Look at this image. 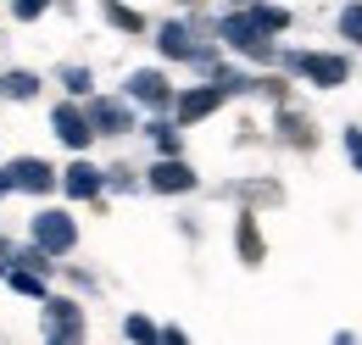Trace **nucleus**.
<instances>
[{"mask_svg":"<svg viewBox=\"0 0 362 345\" xmlns=\"http://www.w3.org/2000/svg\"><path fill=\"white\" fill-rule=\"evenodd\" d=\"M284 62H290V73H307V78H313V84H323V89H340L346 78H351L346 56H317V50H290Z\"/></svg>","mask_w":362,"mask_h":345,"instance_id":"f257e3e1","label":"nucleus"},{"mask_svg":"<svg viewBox=\"0 0 362 345\" xmlns=\"http://www.w3.org/2000/svg\"><path fill=\"white\" fill-rule=\"evenodd\" d=\"M218 34H223V40L234 45V50H245V56H257V62H268V56H273L268 34H262V28H257V23L245 17V11H234V17H223V23H218Z\"/></svg>","mask_w":362,"mask_h":345,"instance_id":"f03ea898","label":"nucleus"},{"mask_svg":"<svg viewBox=\"0 0 362 345\" xmlns=\"http://www.w3.org/2000/svg\"><path fill=\"white\" fill-rule=\"evenodd\" d=\"M73 240H78V228H73V217H67V212H40V217H34V245H45L50 257H67Z\"/></svg>","mask_w":362,"mask_h":345,"instance_id":"7ed1b4c3","label":"nucleus"},{"mask_svg":"<svg viewBox=\"0 0 362 345\" xmlns=\"http://www.w3.org/2000/svg\"><path fill=\"white\" fill-rule=\"evenodd\" d=\"M6 178H11V189H28V195H45V189H56V172H50V162H40V156L11 162V168H6Z\"/></svg>","mask_w":362,"mask_h":345,"instance_id":"20e7f679","label":"nucleus"},{"mask_svg":"<svg viewBox=\"0 0 362 345\" xmlns=\"http://www.w3.org/2000/svg\"><path fill=\"white\" fill-rule=\"evenodd\" d=\"M151 189H162V195H184V189H195V172L184 168L179 156H162V162L151 168Z\"/></svg>","mask_w":362,"mask_h":345,"instance_id":"39448f33","label":"nucleus"},{"mask_svg":"<svg viewBox=\"0 0 362 345\" xmlns=\"http://www.w3.org/2000/svg\"><path fill=\"white\" fill-rule=\"evenodd\" d=\"M223 84H206V89H189V95H179V123H201L206 112H218L223 106Z\"/></svg>","mask_w":362,"mask_h":345,"instance_id":"423d86ee","label":"nucleus"},{"mask_svg":"<svg viewBox=\"0 0 362 345\" xmlns=\"http://www.w3.org/2000/svg\"><path fill=\"white\" fill-rule=\"evenodd\" d=\"M50 129H56V139H62V145H73V151H78V145H90V117H84V112H73V106H56V117H50Z\"/></svg>","mask_w":362,"mask_h":345,"instance_id":"0eeeda50","label":"nucleus"},{"mask_svg":"<svg viewBox=\"0 0 362 345\" xmlns=\"http://www.w3.org/2000/svg\"><path fill=\"white\" fill-rule=\"evenodd\" d=\"M90 129L95 134H129V129H134V117H129L123 100H95V106H90Z\"/></svg>","mask_w":362,"mask_h":345,"instance_id":"6e6552de","label":"nucleus"},{"mask_svg":"<svg viewBox=\"0 0 362 345\" xmlns=\"http://www.w3.org/2000/svg\"><path fill=\"white\" fill-rule=\"evenodd\" d=\"M129 95H134V100H145V106H168V100H173V89H168V78H162L156 67L134 73V78H129Z\"/></svg>","mask_w":362,"mask_h":345,"instance_id":"1a4fd4ad","label":"nucleus"},{"mask_svg":"<svg viewBox=\"0 0 362 345\" xmlns=\"http://www.w3.org/2000/svg\"><path fill=\"white\" fill-rule=\"evenodd\" d=\"M100 184H106V178H100V168H90V162L67 168V195H73V201H95V195H100Z\"/></svg>","mask_w":362,"mask_h":345,"instance_id":"9d476101","label":"nucleus"},{"mask_svg":"<svg viewBox=\"0 0 362 345\" xmlns=\"http://www.w3.org/2000/svg\"><path fill=\"white\" fill-rule=\"evenodd\" d=\"M234 245H240L245 267H257V262H262V234H257V217H251V212L234 223Z\"/></svg>","mask_w":362,"mask_h":345,"instance_id":"9b49d317","label":"nucleus"},{"mask_svg":"<svg viewBox=\"0 0 362 345\" xmlns=\"http://www.w3.org/2000/svg\"><path fill=\"white\" fill-rule=\"evenodd\" d=\"M50 334H56V340H62V334H67V340L84 334V317H78L73 301H50Z\"/></svg>","mask_w":362,"mask_h":345,"instance_id":"f8f14e48","label":"nucleus"},{"mask_svg":"<svg viewBox=\"0 0 362 345\" xmlns=\"http://www.w3.org/2000/svg\"><path fill=\"white\" fill-rule=\"evenodd\" d=\"M162 50H168L173 62H189V56H195V45H189V28H184V23H168V28H162Z\"/></svg>","mask_w":362,"mask_h":345,"instance_id":"ddd939ff","label":"nucleus"},{"mask_svg":"<svg viewBox=\"0 0 362 345\" xmlns=\"http://www.w3.org/2000/svg\"><path fill=\"white\" fill-rule=\"evenodd\" d=\"M245 17H251L262 34H279V28H290V11H279V6H245Z\"/></svg>","mask_w":362,"mask_h":345,"instance_id":"4468645a","label":"nucleus"},{"mask_svg":"<svg viewBox=\"0 0 362 345\" xmlns=\"http://www.w3.org/2000/svg\"><path fill=\"white\" fill-rule=\"evenodd\" d=\"M0 89H6L11 100H34V95H40V78H34V73H6Z\"/></svg>","mask_w":362,"mask_h":345,"instance_id":"2eb2a0df","label":"nucleus"},{"mask_svg":"<svg viewBox=\"0 0 362 345\" xmlns=\"http://www.w3.org/2000/svg\"><path fill=\"white\" fill-rule=\"evenodd\" d=\"M6 279H11L17 296H45V273H34V267H11Z\"/></svg>","mask_w":362,"mask_h":345,"instance_id":"dca6fc26","label":"nucleus"},{"mask_svg":"<svg viewBox=\"0 0 362 345\" xmlns=\"http://www.w3.org/2000/svg\"><path fill=\"white\" fill-rule=\"evenodd\" d=\"M106 17H112L123 34H139V28H145V17H139L134 6H117V0H106Z\"/></svg>","mask_w":362,"mask_h":345,"instance_id":"f3484780","label":"nucleus"},{"mask_svg":"<svg viewBox=\"0 0 362 345\" xmlns=\"http://www.w3.org/2000/svg\"><path fill=\"white\" fill-rule=\"evenodd\" d=\"M340 34L362 45V6H346V11H340Z\"/></svg>","mask_w":362,"mask_h":345,"instance_id":"a211bd4d","label":"nucleus"},{"mask_svg":"<svg viewBox=\"0 0 362 345\" xmlns=\"http://www.w3.org/2000/svg\"><path fill=\"white\" fill-rule=\"evenodd\" d=\"M279 129L290 134V139H296V145H313V129H307V123H301V117H290V112H284V117H279Z\"/></svg>","mask_w":362,"mask_h":345,"instance_id":"6ab92c4d","label":"nucleus"},{"mask_svg":"<svg viewBox=\"0 0 362 345\" xmlns=\"http://www.w3.org/2000/svg\"><path fill=\"white\" fill-rule=\"evenodd\" d=\"M151 139H156L168 156H179V129H168V123H151Z\"/></svg>","mask_w":362,"mask_h":345,"instance_id":"aec40b11","label":"nucleus"},{"mask_svg":"<svg viewBox=\"0 0 362 345\" xmlns=\"http://www.w3.org/2000/svg\"><path fill=\"white\" fill-rule=\"evenodd\" d=\"M123 334H129V340H156V323H151V317H129Z\"/></svg>","mask_w":362,"mask_h":345,"instance_id":"412c9836","label":"nucleus"},{"mask_svg":"<svg viewBox=\"0 0 362 345\" xmlns=\"http://www.w3.org/2000/svg\"><path fill=\"white\" fill-rule=\"evenodd\" d=\"M62 84L73 89V95H90V73H84V67H67V78H62Z\"/></svg>","mask_w":362,"mask_h":345,"instance_id":"4be33fe9","label":"nucleus"},{"mask_svg":"<svg viewBox=\"0 0 362 345\" xmlns=\"http://www.w3.org/2000/svg\"><path fill=\"white\" fill-rule=\"evenodd\" d=\"M50 0H17V6H11V11H17V17H23V23H34V17H40V11H45Z\"/></svg>","mask_w":362,"mask_h":345,"instance_id":"5701e85b","label":"nucleus"},{"mask_svg":"<svg viewBox=\"0 0 362 345\" xmlns=\"http://www.w3.org/2000/svg\"><path fill=\"white\" fill-rule=\"evenodd\" d=\"M346 156H351L357 172H362V129H346Z\"/></svg>","mask_w":362,"mask_h":345,"instance_id":"b1692460","label":"nucleus"},{"mask_svg":"<svg viewBox=\"0 0 362 345\" xmlns=\"http://www.w3.org/2000/svg\"><path fill=\"white\" fill-rule=\"evenodd\" d=\"M6 189H11V178H6V172H0V195H6Z\"/></svg>","mask_w":362,"mask_h":345,"instance_id":"393cba45","label":"nucleus"},{"mask_svg":"<svg viewBox=\"0 0 362 345\" xmlns=\"http://www.w3.org/2000/svg\"><path fill=\"white\" fill-rule=\"evenodd\" d=\"M184 6H201V0H184Z\"/></svg>","mask_w":362,"mask_h":345,"instance_id":"a878e982","label":"nucleus"}]
</instances>
